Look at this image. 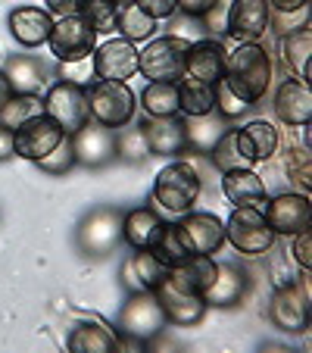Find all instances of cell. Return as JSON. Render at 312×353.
Instances as JSON below:
<instances>
[{"instance_id": "b9f144b4", "label": "cell", "mask_w": 312, "mask_h": 353, "mask_svg": "<svg viewBox=\"0 0 312 353\" xmlns=\"http://www.w3.org/2000/svg\"><path fill=\"white\" fill-rule=\"evenodd\" d=\"M287 250H291L293 263H297L303 272H309V269H312V232H309V228L291 234V247H287Z\"/></svg>"}, {"instance_id": "484cf974", "label": "cell", "mask_w": 312, "mask_h": 353, "mask_svg": "<svg viewBox=\"0 0 312 353\" xmlns=\"http://www.w3.org/2000/svg\"><path fill=\"white\" fill-rule=\"evenodd\" d=\"M244 291H247V275L238 266L225 263V266L216 269V279L203 291V300L206 307H238Z\"/></svg>"}, {"instance_id": "6da1fadb", "label": "cell", "mask_w": 312, "mask_h": 353, "mask_svg": "<svg viewBox=\"0 0 312 353\" xmlns=\"http://www.w3.org/2000/svg\"><path fill=\"white\" fill-rule=\"evenodd\" d=\"M238 97H244L247 103H256V100L266 97L269 81H272V57L262 50L259 44H238L231 54L225 57V75Z\"/></svg>"}, {"instance_id": "ac0fdd59", "label": "cell", "mask_w": 312, "mask_h": 353, "mask_svg": "<svg viewBox=\"0 0 312 353\" xmlns=\"http://www.w3.org/2000/svg\"><path fill=\"white\" fill-rule=\"evenodd\" d=\"M225 44L219 38H203V41H191L187 50V63H185V75L197 79L203 85H216L225 75Z\"/></svg>"}, {"instance_id": "ee69618b", "label": "cell", "mask_w": 312, "mask_h": 353, "mask_svg": "<svg viewBox=\"0 0 312 353\" xmlns=\"http://www.w3.org/2000/svg\"><path fill=\"white\" fill-rule=\"evenodd\" d=\"M141 10H144L147 16H153V19H169V16H175L178 10H175V0H134Z\"/></svg>"}, {"instance_id": "bcb514c9", "label": "cell", "mask_w": 312, "mask_h": 353, "mask_svg": "<svg viewBox=\"0 0 312 353\" xmlns=\"http://www.w3.org/2000/svg\"><path fill=\"white\" fill-rule=\"evenodd\" d=\"M213 3H216V0H175V10H181L185 16H194V19H200L206 10L213 7Z\"/></svg>"}, {"instance_id": "ba28073f", "label": "cell", "mask_w": 312, "mask_h": 353, "mask_svg": "<svg viewBox=\"0 0 312 353\" xmlns=\"http://www.w3.org/2000/svg\"><path fill=\"white\" fill-rule=\"evenodd\" d=\"M100 34L81 19L79 13L72 16H60L50 28V38H47V47L50 54L56 57L60 63H75V60H87L97 47Z\"/></svg>"}, {"instance_id": "8fae6325", "label": "cell", "mask_w": 312, "mask_h": 353, "mask_svg": "<svg viewBox=\"0 0 312 353\" xmlns=\"http://www.w3.org/2000/svg\"><path fill=\"white\" fill-rule=\"evenodd\" d=\"M63 138H66V132H63L47 113H41V116H34V119L22 122V125L13 132V157L28 160V163H38V160H44Z\"/></svg>"}, {"instance_id": "8992f818", "label": "cell", "mask_w": 312, "mask_h": 353, "mask_svg": "<svg viewBox=\"0 0 312 353\" xmlns=\"http://www.w3.org/2000/svg\"><path fill=\"white\" fill-rule=\"evenodd\" d=\"M278 234L269 228L259 207H234L225 219V241L244 256H266Z\"/></svg>"}, {"instance_id": "f546056e", "label": "cell", "mask_w": 312, "mask_h": 353, "mask_svg": "<svg viewBox=\"0 0 312 353\" xmlns=\"http://www.w3.org/2000/svg\"><path fill=\"white\" fill-rule=\"evenodd\" d=\"M141 107L150 119L178 116V81H147V88L141 91Z\"/></svg>"}, {"instance_id": "816d5d0a", "label": "cell", "mask_w": 312, "mask_h": 353, "mask_svg": "<svg viewBox=\"0 0 312 353\" xmlns=\"http://www.w3.org/2000/svg\"><path fill=\"white\" fill-rule=\"evenodd\" d=\"M13 97V88H10V81H7V75L0 72V107L7 103V100Z\"/></svg>"}, {"instance_id": "60d3db41", "label": "cell", "mask_w": 312, "mask_h": 353, "mask_svg": "<svg viewBox=\"0 0 312 353\" xmlns=\"http://www.w3.org/2000/svg\"><path fill=\"white\" fill-rule=\"evenodd\" d=\"M34 166L41 169V172H47V175H66L69 169L75 166V150H72V138H63L60 144L50 150V154L44 157V160H38Z\"/></svg>"}, {"instance_id": "9c48e42d", "label": "cell", "mask_w": 312, "mask_h": 353, "mask_svg": "<svg viewBox=\"0 0 312 353\" xmlns=\"http://www.w3.org/2000/svg\"><path fill=\"white\" fill-rule=\"evenodd\" d=\"M181 244H185L187 254H219L222 244H225V222L216 213H206V210H191V213L181 216V222L175 225Z\"/></svg>"}, {"instance_id": "d590c367", "label": "cell", "mask_w": 312, "mask_h": 353, "mask_svg": "<svg viewBox=\"0 0 312 353\" xmlns=\"http://www.w3.org/2000/svg\"><path fill=\"white\" fill-rule=\"evenodd\" d=\"M75 13L97 34H113L116 16H119V0H75Z\"/></svg>"}, {"instance_id": "9a60e30c", "label": "cell", "mask_w": 312, "mask_h": 353, "mask_svg": "<svg viewBox=\"0 0 312 353\" xmlns=\"http://www.w3.org/2000/svg\"><path fill=\"white\" fill-rule=\"evenodd\" d=\"M91 66L103 81H128L138 72V47L125 38H110L94 47Z\"/></svg>"}, {"instance_id": "8d00e7d4", "label": "cell", "mask_w": 312, "mask_h": 353, "mask_svg": "<svg viewBox=\"0 0 312 353\" xmlns=\"http://www.w3.org/2000/svg\"><path fill=\"white\" fill-rule=\"evenodd\" d=\"M144 157H150V147H147L144 128L141 125H122L116 134V160H128V163H141Z\"/></svg>"}, {"instance_id": "30bf717a", "label": "cell", "mask_w": 312, "mask_h": 353, "mask_svg": "<svg viewBox=\"0 0 312 353\" xmlns=\"http://www.w3.org/2000/svg\"><path fill=\"white\" fill-rule=\"evenodd\" d=\"M262 216H266L269 228H272L278 238H291V234L303 232V228L312 225V203L309 194H275V197L266 200L262 207Z\"/></svg>"}, {"instance_id": "7dc6e473", "label": "cell", "mask_w": 312, "mask_h": 353, "mask_svg": "<svg viewBox=\"0 0 312 353\" xmlns=\"http://www.w3.org/2000/svg\"><path fill=\"white\" fill-rule=\"evenodd\" d=\"M272 13H297V10H306L309 0H266Z\"/></svg>"}, {"instance_id": "3957f363", "label": "cell", "mask_w": 312, "mask_h": 353, "mask_svg": "<svg viewBox=\"0 0 312 353\" xmlns=\"http://www.w3.org/2000/svg\"><path fill=\"white\" fill-rule=\"evenodd\" d=\"M166 316L153 291H134L132 297L122 303L119 310V350L122 344L132 347H147L156 334H163L166 328Z\"/></svg>"}, {"instance_id": "f1b7e54d", "label": "cell", "mask_w": 312, "mask_h": 353, "mask_svg": "<svg viewBox=\"0 0 312 353\" xmlns=\"http://www.w3.org/2000/svg\"><path fill=\"white\" fill-rule=\"evenodd\" d=\"M178 113L185 116H209L216 113V91L213 85H203L197 79H181L178 81Z\"/></svg>"}, {"instance_id": "d6986e66", "label": "cell", "mask_w": 312, "mask_h": 353, "mask_svg": "<svg viewBox=\"0 0 312 353\" xmlns=\"http://www.w3.org/2000/svg\"><path fill=\"white\" fill-rule=\"evenodd\" d=\"M54 16L44 7H16L7 16V28L16 38V44L22 47H41L50 38V28H54Z\"/></svg>"}, {"instance_id": "603a6c76", "label": "cell", "mask_w": 312, "mask_h": 353, "mask_svg": "<svg viewBox=\"0 0 312 353\" xmlns=\"http://www.w3.org/2000/svg\"><path fill=\"white\" fill-rule=\"evenodd\" d=\"M141 128H144L150 154L156 157H178L187 147L185 119H178V116H156V119L141 122Z\"/></svg>"}, {"instance_id": "5bb4252c", "label": "cell", "mask_w": 312, "mask_h": 353, "mask_svg": "<svg viewBox=\"0 0 312 353\" xmlns=\"http://www.w3.org/2000/svg\"><path fill=\"white\" fill-rule=\"evenodd\" d=\"M72 138V150H75V163L87 169H100V166H110L116 160V128H107L100 122L87 119L85 125L79 128Z\"/></svg>"}, {"instance_id": "cb8c5ba5", "label": "cell", "mask_w": 312, "mask_h": 353, "mask_svg": "<svg viewBox=\"0 0 312 353\" xmlns=\"http://www.w3.org/2000/svg\"><path fill=\"white\" fill-rule=\"evenodd\" d=\"M163 225H166V219H163L156 210L134 207V210H128V213H122V241H125L132 250H150V247L156 244V238H160Z\"/></svg>"}, {"instance_id": "f907efd6", "label": "cell", "mask_w": 312, "mask_h": 353, "mask_svg": "<svg viewBox=\"0 0 312 353\" xmlns=\"http://www.w3.org/2000/svg\"><path fill=\"white\" fill-rule=\"evenodd\" d=\"M234 138H238L240 154H244V157H247V163H250V166H253V163H256V157H253V147L247 144V138H244V132H240V128H234Z\"/></svg>"}, {"instance_id": "7a4b0ae2", "label": "cell", "mask_w": 312, "mask_h": 353, "mask_svg": "<svg viewBox=\"0 0 312 353\" xmlns=\"http://www.w3.org/2000/svg\"><path fill=\"white\" fill-rule=\"evenodd\" d=\"M200 191H203V179L197 166L187 160H175L166 169H160L153 181V203L169 216H185L200 200Z\"/></svg>"}, {"instance_id": "db71d44e", "label": "cell", "mask_w": 312, "mask_h": 353, "mask_svg": "<svg viewBox=\"0 0 312 353\" xmlns=\"http://www.w3.org/2000/svg\"><path fill=\"white\" fill-rule=\"evenodd\" d=\"M0 60H3V54H0Z\"/></svg>"}, {"instance_id": "681fc988", "label": "cell", "mask_w": 312, "mask_h": 353, "mask_svg": "<svg viewBox=\"0 0 312 353\" xmlns=\"http://www.w3.org/2000/svg\"><path fill=\"white\" fill-rule=\"evenodd\" d=\"M13 157V132L0 125V163Z\"/></svg>"}, {"instance_id": "4dcf8cb0", "label": "cell", "mask_w": 312, "mask_h": 353, "mask_svg": "<svg viewBox=\"0 0 312 353\" xmlns=\"http://www.w3.org/2000/svg\"><path fill=\"white\" fill-rule=\"evenodd\" d=\"M128 279H134V291H153L169 275V266L153 256V250H134V256L125 266Z\"/></svg>"}, {"instance_id": "74e56055", "label": "cell", "mask_w": 312, "mask_h": 353, "mask_svg": "<svg viewBox=\"0 0 312 353\" xmlns=\"http://www.w3.org/2000/svg\"><path fill=\"white\" fill-rule=\"evenodd\" d=\"M209 157H213V163H216V169H219V172L250 166V163H247V157L240 154L238 138H234V128H225V134H222V138L216 141V147L209 150ZM250 169H253V166H250Z\"/></svg>"}, {"instance_id": "e575fe53", "label": "cell", "mask_w": 312, "mask_h": 353, "mask_svg": "<svg viewBox=\"0 0 312 353\" xmlns=\"http://www.w3.org/2000/svg\"><path fill=\"white\" fill-rule=\"evenodd\" d=\"M240 132H244L247 144L253 147V157H256V163H269L275 154H278V128L272 125V122L266 119H253L247 122V125H240Z\"/></svg>"}, {"instance_id": "836d02e7", "label": "cell", "mask_w": 312, "mask_h": 353, "mask_svg": "<svg viewBox=\"0 0 312 353\" xmlns=\"http://www.w3.org/2000/svg\"><path fill=\"white\" fill-rule=\"evenodd\" d=\"M116 32H119V38L132 41V44H138V41H150L153 32H156V19L147 16L138 3H128V7H119Z\"/></svg>"}, {"instance_id": "2e32d148", "label": "cell", "mask_w": 312, "mask_h": 353, "mask_svg": "<svg viewBox=\"0 0 312 353\" xmlns=\"http://www.w3.org/2000/svg\"><path fill=\"white\" fill-rule=\"evenodd\" d=\"M269 19H272V10L266 0H231L225 32L238 44H259V38L269 32Z\"/></svg>"}, {"instance_id": "f6af8a7d", "label": "cell", "mask_w": 312, "mask_h": 353, "mask_svg": "<svg viewBox=\"0 0 312 353\" xmlns=\"http://www.w3.org/2000/svg\"><path fill=\"white\" fill-rule=\"evenodd\" d=\"M81 75H87V79L94 81L91 57H87V60H75V63H63V79H66V81H75V85H85V79H81Z\"/></svg>"}, {"instance_id": "44dd1931", "label": "cell", "mask_w": 312, "mask_h": 353, "mask_svg": "<svg viewBox=\"0 0 312 353\" xmlns=\"http://www.w3.org/2000/svg\"><path fill=\"white\" fill-rule=\"evenodd\" d=\"M222 194L231 207H266L269 191H266V181L262 175H256L250 166L244 169H228L222 172Z\"/></svg>"}, {"instance_id": "d6a6232c", "label": "cell", "mask_w": 312, "mask_h": 353, "mask_svg": "<svg viewBox=\"0 0 312 353\" xmlns=\"http://www.w3.org/2000/svg\"><path fill=\"white\" fill-rule=\"evenodd\" d=\"M44 113V94H13V97L0 107V125L16 132L22 122L34 119Z\"/></svg>"}, {"instance_id": "c3c4849f", "label": "cell", "mask_w": 312, "mask_h": 353, "mask_svg": "<svg viewBox=\"0 0 312 353\" xmlns=\"http://www.w3.org/2000/svg\"><path fill=\"white\" fill-rule=\"evenodd\" d=\"M44 10H50V16H72L75 0H44Z\"/></svg>"}, {"instance_id": "83f0119b", "label": "cell", "mask_w": 312, "mask_h": 353, "mask_svg": "<svg viewBox=\"0 0 312 353\" xmlns=\"http://www.w3.org/2000/svg\"><path fill=\"white\" fill-rule=\"evenodd\" d=\"M228 122L222 119L219 113H209V116H185V138L187 147L200 150V154H209L216 147V141L225 134Z\"/></svg>"}, {"instance_id": "7c38bea8", "label": "cell", "mask_w": 312, "mask_h": 353, "mask_svg": "<svg viewBox=\"0 0 312 353\" xmlns=\"http://www.w3.org/2000/svg\"><path fill=\"white\" fill-rule=\"evenodd\" d=\"M153 294H156V300H160L166 322H169V325H178V328L197 325V322L206 316V310H209V307H206V300H203V294L187 291V288L175 285L169 275L156 288H153Z\"/></svg>"}, {"instance_id": "4fadbf2b", "label": "cell", "mask_w": 312, "mask_h": 353, "mask_svg": "<svg viewBox=\"0 0 312 353\" xmlns=\"http://www.w3.org/2000/svg\"><path fill=\"white\" fill-rule=\"evenodd\" d=\"M303 272V291L297 285H275V294L269 300V319L281 328V332H303L309 322V281Z\"/></svg>"}, {"instance_id": "e0dca14e", "label": "cell", "mask_w": 312, "mask_h": 353, "mask_svg": "<svg viewBox=\"0 0 312 353\" xmlns=\"http://www.w3.org/2000/svg\"><path fill=\"white\" fill-rule=\"evenodd\" d=\"M122 238V216L116 210H94L79 228V247L91 256H107Z\"/></svg>"}, {"instance_id": "7402d4cb", "label": "cell", "mask_w": 312, "mask_h": 353, "mask_svg": "<svg viewBox=\"0 0 312 353\" xmlns=\"http://www.w3.org/2000/svg\"><path fill=\"white\" fill-rule=\"evenodd\" d=\"M0 72L7 75L13 94H44V88L50 85V69H47V63H41L38 57H28V54L10 57Z\"/></svg>"}, {"instance_id": "d4e9b609", "label": "cell", "mask_w": 312, "mask_h": 353, "mask_svg": "<svg viewBox=\"0 0 312 353\" xmlns=\"http://www.w3.org/2000/svg\"><path fill=\"white\" fill-rule=\"evenodd\" d=\"M66 347L75 353H113L119 350V334L107 328L100 319H85L69 328Z\"/></svg>"}, {"instance_id": "277c9868", "label": "cell", "mask_w": 312, "mask_h": 353, "mask_svg": "<svg viewBox=\"0 0 312 353\" xmlns=\"http://www.w3.org/2000/svg\"><path fill=\"white\" fill-rule=\"evenodd\" d=\"M87 94V110H91V119L100 122L107 128H122L134 119V110H138V97L128 88V81H103L94 79L91 85H85Z\"/></svg>"}, {"instance_id": "4316f807", "label": "cell", "mask_w": 312, "mask_h": 353, "mask_svg": "<svg viewBox=\"0 0 312 353\" xmlns=\"http://www.w3.org/2000/svg\"><path fill=\"white\" fill-rule=\"evenodd\" d=\"M216 269H219V263H216L209 254H191L187 260H181L178 266L169 269V279H172L175 285L187 288V291L203 294L206 288L213 285Z\"/></svg>"}, {"instance_id": "52a82bcc", "label": "cell", "mask_w": 312, "mask_h": 353, "mask_svg": "<svg viewBox=\"0 0 312 353\" xmlns=\"http://www.w3.org/2000/svg\"><path fill=\"white\" fill-rule=\"evenodd\" d=\"M44 113L50 116L66 134H75L87 119H91L85 85H75V81H66V79L54 81L44 94Z\"/></svg>"}, {"instance_id": "7bdbcfd3", "label": "cell", "mask_w": 312, "mask_h": 353, "mask_svg": "<svg viewBox=\"0 0 312 353\" xmlns=\"http://www.w3.org/2000/svg\"><path fill=\"white\" fill-rule=\"evenodd\" d=\"M228 7H231V0H216L213 7H209L203 16H200V19H203V28H206V32H225Z\"/></svg>"}, {"instance_id": "ab89813d", "label": "cell", "mask_w": 312, "mask_h": 353, "mask_svg": "<svg viewBox=\"0 0 312 353\" xmlns=\"http://www.w3.org/2000/svg\"><path fill=\"white\" fill-rule=\"evenodd\" d=\"M213 91H216V113L222 116L225 122H234V119H240V116L250 110V103H247L244 97H238V94L228 88V81L225 79H219L213 85Z\"/></svg>"}, {"instance_id": "1f68e13d", "label": "cell", "mask_w": 312, "mask_h": 353, "mask_svg": "<svg viewBox=\"0 0 312 353\" xmlns=\"http://www.w3.org/2000/svg\"><path fill=\"white\" fill-rule=\"evenodd\" d=\"M309 54H312V28L303 26L284 38V66L293 79L309 85Z\"/></svg>"}, {"instance_id": "ffe728a7", "label": "cell", "mask_w": 312, "mask_h": 353, "mask_svg": "<svg viewBox=\"0 0 312 353\" xmlns=\"http://www.w3.org/2000/svg\"><path fill=\"white\" fill-rule=\"evenodd\" d=\"M275 116L278 122L291 128H303L309 125L312 119V94H309V85L300 79H287L284 85L275 91Z\"/></svg>"}, {"instance_id": "f35d334b", "label": "cell", "mask_w": 312, "mask_h": 353, "mask_svg": "<svg viewBox=\"0 0 312 353\" xmlns=\"http://www.w3.org/2000/svg\"><path fill=\"white\" fill-rule=\"evenodd\" d=\"M153 250V256H156V260H163L166 263L169 269L172 266H178L181 260H187V250H185V244H181V238H178V232H175V225H163V232H160V238H156V244L150 247Z\"/></svg>"}, {"instance_id": "f5cc1de1", "label": "cell", "mask_w": 312, "mask_h": 353, "mask_svg": "<svg viewBox=\"0 0 312 353\" xmlns=\"http://www.w3.org/2000/svg\"><path fill=\"white\" fill-rule=\"evenodd\" d=\"M128 3H134V0H119V7H128Z\"/></svg>"}, {"instance_id": "5b68a950", "label": "cell", "mask_w": 312, "mask_h": 353, "mask_svg": "<svg viewBox=\"0 0 312 353\" xmlns=\"http://www.w3.org/2000/svg\"><path fill=\"white\" fill-rule=\"evenodd\" d=\"M191 41L178 34L166 38H150L144 50H138V72L147 81H181L185 79V63Z\"/></svg>"}]
</instances>
